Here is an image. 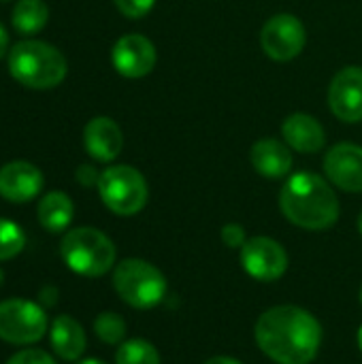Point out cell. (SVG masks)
Instances as JSON below:
<instances>
[{
	"mask_svg": "<svg viewBox=\"0 0 362 364\" xmlns=\"http://www.w3.org/2000/svg\"><path fill=\"white\" fill-rule=\"evenodd\" d=\"M322 324L299 305L267 309L256 326L254 339L262 354L277 364H309L322 348Z\"/></svg>",
	"mask_w": 362,
	"mask_h": 364,
	"instance_id": "cell-1",
	"label": "cell"
},
{
	"mask_svg": "<svg viewBox=\"0 0 362 364\" xmlns=\"http://www.w3.org/2000/svg\"><path fill=\"white\" fill-rule=\"evenodd\" d=\"M284 218L303 230H326L339 220V198L331 183L316 173L292 175L280 192Z\"/></svg>",
	"mask_w": 362,
	"mask_h": 364,
	"instance_id": "cell-2",
	"label": "cell"
},
{
	"mask_svg": "<svg viewBox=\"0 0 362 364\" xmlns=\"http://www.w3.org/2000/svg\"><path fill=\"white\" fill-rule=\"evenodd\" d=\"M9 73L32 90H51L66 77V58L43 41H19L9 51Z\"/></svg>",
	"mask_w": 362,
	"mask_h": 364,
	"instance_id": "cell-3",
	"label": "cell"
},
{
	"mask_svg": "<svg viewBox=\"0 0 362 364\" xmlns=\"http://www.w3.org/2000/svg\"><path fill=\"white\" fill-rule=\"evenodd\" d=\"M60 256L73 273L81 277H102L113 269L117 250L98 228L79 226L62 237Z\"/></svg>",
	"mask_w": 362,
	"mask_h": 364,
	"instance_id": "cell-4",
	"label": "cell"
},
{
	"mask_svg": "<svg viewBox=\"0 0 362 364\" xmlns=\"http://www.w3.org/2000/svg\"><path fill=\"white\" fill-rule=\"evenodd\" d=\"M113 288L117 296L134 309H154L169 292L162 271L141 258H126L115 264Z\"/></svg>",
	"mask_w": 362,
	"mask_h": 364,
	"instance_id": "cell-5",
	"label": "cell"
},
{
	"mask_svg": "<svg viewBox=\"0 0 362 364\" xmlns=\"http://www.w3.org/2000/svg\"><path fill=\"white\" fill-rule=\"evenodd\" d=\"M96 188L105 207L122 218H130L143 211L149 196L145 177L128 164H115L105 168Z\"/></svg>",
	"mask_w": 362,
	"mask_h": 364,
	"instance_id": "cell-6",
	"label": "cell"
},
{
	"mask_svg": "<svg viewBox=\"0 0 362 364\" xmlns=\"http://www.w3.org/2000/svg\"><path fill=\"white\" fill-rule=\"evenodd\" d=\"M49 328L45 307L26 299L0 303V339L13 346H30L45 337Z\"/></svg>",
	"mask_w": 362,
	"mask_h": 364,
	"instance_id": "cell-7",
	"label": "cell"
},
{
	"mask_svg": "<svg viewBox=\"0 0 362 364\" xmlns=\"http://www.w3.org/2000/svg\"><path fill=\"white\" fill-rule=\"evenodd\" d=\"M307 43L305 26L299 17L290 13L273 15L260 30V45L262 51L275 62H290L294 60Z\"/></svg>",
	"mask_w": 362,
	"mask_h": 364,
	"instance_id": "cell-8",
	"label": "cell"
},
{
	"mask_svg": "<svg viewBox=\"0 0 362 364\" xmlns=\"http://www.w3.org/2000/svg\"><path fill=\"white\" fill-rule=\"evenodd\" d=\"M241 267L262 284L277 282L288 271V252L271 237H252L241 247Z\"/></svg>",
	"mask_w": 362,
	"mask_h": 364,
	"instance_id": "cell-9",
	"label": "cell"
},
{
	"mask_svg": "<svg viewBox=\"0 0 362 364\" xmlns=\"http://www.w3.org/2000/svg\"><path fill=\"white\" fill-rule=\"evenodd\" d=\"M329 107L337 119L346 124H356L362 119V68H341L329 87Z\"/></svg>",
	"mask_w": 362,
	"mask_h": 364,
	"instance_id": "cell-10",
	"label": "cell"
},
{
	"mask_svg": "<svg viewBox=\"0 0 362 364\" xmlns=\"http://www.w3.org/2000/svg\"><path fill=\"white\" fill-rule=\"evenodd\" d=\"M158 60L154 43L143 34H126L122 36L111 51V62L115 70L128 79L145 77L154 70Z\"/></svg>",
	"mask_w": 362,
	"mask_h": 364,
	"instance_id": "cell-11",
	"label": "cell"
},
{
	"mask_svg": "<svg viewBox=\"0 0 362 364\" xmlns=\"http://www.w3.org/2000/svg\"><path fill=\"white\" fill-rule=\"evenodd\" d=\"M324 171L333 186L344 192H362V147L354 143H339L329 149Z\"/></svg>",
	"mask_w": 362,
	"mask_h": 364,
	"instance_id": "cell-12",
	"label": "cell"
},
{
	"mask_svg": "<svg viewBox=\"0 0 362 364\" xmlns=\"http://www.w3.org/2000/svg\"><path fill=\"white\" fill-rule=\"evenodd\" d=\"M43 173L23 160L9 162L0 168V196L9 203H28L43 190Z\"/></svg>",
	"mask_w": 362,
	"mask_h": 364,
	"instance_id": "cell-13",
	"label": "cell"
},
{
	"mask_svg": "<svg viewBox=\"0 0 362 364\" xmlns=\"http://www.w3.org/2000/svg\"><path fill=\"white\" fill-rule=\"evenodd\" d=\"M83 145L96 162H113L124 147L122 128L111 117H94L83 130Z\"/></svg>",
	"mask_w": 362,
	"mask_h": 364,
	"instance_id": "cell-14",
	"label": "cell"
},
{
	"mask_svg": "<svg viewBox=\"0 0 362 364\" xmlns=\"http://www.w3.org/2000/svg\"><path fill=\"white\" fill-rule=\"evenodd\" d=\"M282 134L288 147L299 154H316L326 143V132L322 124L307 113H292L282 124Z\"/></svg>",
	"mask_w": 362,
	"mask_h": 364,
	"instance_id": "cell-15",
	"label": "cell"
},
{
	"mask_svg": "<svg viewBox=\"0 0 362 364\" xmlns=\"http://www.w3.org/2000/svg\"><path fill=\"white\" fill-rule=\"evenodd\" d=\"M252 166L258 175L267 179H282L292 171L290 147L277 139H260L252 145L250 151Z\"/></svg>",
	"mask_w": 362,
	"mask_h": 364,
	"instance_id": "cell-16",
	"label": "cell"
},
{
	"mask_svg": "<svg viewBox=\"0 0 362 364\" xmlns=\"http://www.w3.org/2000/svg\"><path fill=\"white\" fill-rule=\"evenodd\" d=\"M49 343L58 358L75 363L83 356L87 339L83 326L70 316H58L49 328Z\"/></svg>",
	"mask_w": 362,
	"mask_h": 364,
	"instance_id": "cell-17",
	"label": "cell"
},
{
	"mask_svg": "<svg viewBox=\"0 0 362 364\" xmlns=\"http://www.w3.org/2000/svg\"><path fill=\"white\" fill-rule=\"evenodd\" d=\"M38 224L47 232H62L70 226L73 215H75V205L68 194L64 192H49L38 200Z\"/></svg>",
	"mask_w": 362,
	"mask_h": 364,
	"instance_id": "cell-18",
	"label": "cell"
},
{
	"mask_svg": "<svg viewBox=\"0 0 362 364\" xmlns=\"http://www.w3.org/2000/svg\"><path fill=\"white\" fill-rule=\"evenodd\" d=\"M49 9L45 0H19L13 9V28L21 34H36L45 28Z\"/></svg>",
	"mask_w": 362,
	"mask_h": 364,
	"instance_id": "cell-19",
	"label": "cell"
},
{
	"mask_svg": "<svg viewBox=\"0 0 362 364\" xmlns=\"http://www.w3.org/2000/svg\"><path fill=\"white\" fill-rule=\"evenodd\" d=\"M115 364H160V354L156 346L145 339H128L119 343Z\"/></svg>",
	"mask_w": 362,
	"mask_h": 364,
	"instance_id": "cell-20",
	"label": "cell"
},
{
	"mask_svg": "<svg viewBox=\"0 0 362 364\" xmlns=\"http://www.w3.org/2000/svg\"><path fill=\"white\" fill-rule=\"evenodd\" d=\"M94 333L96 337L107 346H119L126 337V322L115 311H102L94 320Z\"/></svg>",
	"mask_w": 362,
	"mask_h": 364,
	"instance_id": "cell-21",
	"label": "cell"
},
{
	"mask_svg": "<svg viewBox=\"0 0 362 364\" xmlns=\"http://www.w3.org/2000/svg\"><path fill=\"white\" fill-rule=\"evenodd\" d=\"M26 247V232L11 220L0 218V262L19 256Z\"/></svg>",
	"mask_w": 362,
	"mask_h": 364,
	"instance_id": "cell-22",
	"label": "cell"
},
{
	"mask_svg": "<svg viewBox=\"0 0 362 364\" xmlns=\"http://www.w3.org/2000/svg\"><path fill=\"white\" fill-rule=\"evenodd\" d=\"M154 4L156 0H115V6L119 9V13L130 19L145 17L154 9Z\"/></svg>",
	"mask_w": 362,
	"mask_h": 364,
	"instance_id": "cell-23",
	"label": "cell"
},
{
	"mask_svg": "<svg viewBox=\"0 0 362 364\" xmlns=\"http://www.w3.org/2000/svg\"><path fill=\"white\" fill-rule=\"evenodd\" d=\"M6 364H58V363H55V358H53L49 352L32 348V350H21V352L13 354V356L6 360Z\"/></svg>",
	"mask_w": 362,
	"mask_h": 364,
	"instance_id": "cell-24",
	"label": "cell"
},
{
	"mask_svg": "<svg viewBox=\"0 0 362 364\" xmlns=\"http://www.w3.org/2000/svg\"><path fill=\"white\" fill-rule=\"evenodd\" d=\"M220 237H222L224 245H228V247H233V250H241V247L245 245V241H247V239H245V228H243L241 224H235V222L222 226Z\"/></svg>",
	"mask_w": 362,
	"mask_h": 364,
	"instance_id": "cell-25",
	"label": "cell"
},
{
	"mask_svg": "<svg viewBox=\"0 0 362 364\" xmlns=\"http://www.w3.org/2000/svg\"><path fill=\"white\" fill-rule=\"evenodd\" d=\"M75 177H77V181H79L83 188H94V186H98V181H100V173H98L94 166H90V164H81V166L77 168Z\"/></svg>",
	"mask_w": 362,
	"mask_h": 364,
	"instance_id": "cell-26",
	"label": "cell"
},
{
	"mask_svg": "<svg viewBox=\"0 0 362 364\" xmlns=\"http://www.w3.org/2000/svg\"><path fill=\"white\" fill-rule=\"evenodd\" d=\"M58 299H60V292H58L55 286H45V288L38 290V303L43 307H55Z\"/></svg>",
	"mask_w": 362,
	"mask_h": 364,
	"instance_id": "cell-27",
	"label": "cell"
},
{
	"mask_svg": "<svg viewBox=\"0 0 362 364\" xmlns=\"http://www.w3.org/2000/svg\"><path fill=\"white\" fill-rule=\"evenodd\" d=\"M205 364H243L241 360H237V358H230V356H213V358H209Z\"/></svg>",
	"mask_w": 362,
	"mask_h": 364,
	"instance_id": "cell-28",
	"label": "cell"
},
{
	"mask_svg": "<svg viewBox=\"0 0 362 364\" xmlns=\"http://www.w3.org/2000/svg\"><path fill=\"white\" fill-rule=\"evenodd\" d=\"M6 51H9V34H6V30L0 26V58H2Z\"/></svg>",
	"mask_w": 362,
	"mask_h": 364,
	"instance_id": "cell-29",
	"label": "cell"
},
{
	"mask_svg": "<svg viewBox=\"0 0 362 364\" xmlns=\"http://www.w3.org/2000/svg\"><path fill=\"white\" fill-rule=\"evenodd\" d=\"M75 364H107L102 363V360H98V358H85V360H79V363Z\"/></svg>",
	"mask_w": 362,
	"mask_h": 364,
	"instance_id": "cell-30",
	"label": "cell"
},
{
	"mask_svg": "<svg viewBox=\"0 0 362 364\" xmlns=\"http://www.w3.org/2000/svg\"><path fill=\"white\" fill-rule=\"evenodd\" d=\"M356 339H358V348H361V352H362V326L358 328V337H356Z\"/></svg>",
	"mask_w": 362,
	"mask_h": 364,
	"instance_id": "cell-31",
	"label": "cell"
},
{
	"mask_svg": "<svg viewBox=\"0 0 362 364\" xmlns=\"http://www.w3.org/2000/svg\"><path fill=\"white\" fill-rule=\"evenodd\" d=\"M2 286H4V271L0 269V288H2Z\"/></svg>",
	"mask_w": 362,
	"mask_h": 364,
	"instance_id": "cell-32",
	"label": "cell"
},
{
	"mask_svg": "<svg viewBox=\"0 0 362 364\" xmlns=\"http://www.w3.org/2000/svg\"><path fill=\"white\" fill-rule=\"evenodd\" d=\"M358 232L362 235V211H361V215H358Z\"/></svg>",
	"mask_w": 362,
	"mask_h": 364,
	"instance_id": "cell-33",
	"label": "cell"
},
{
	"mask_svg": "<svg viewBox=\"0 0 362 364\" xmlns=\"http://www.w3.org/2000/svg\"><path fill=\"white\" fill-rule=\"evenodd\" d=\"M358 299H361V305H362V286H361V294H358Z\"/></svg>",
	"mask_w": 362,
	"mask_h": 364,
	"instance_id": "cell-34",
	"label": "cell"
},
{
	"mask_svg": "<svg viewBox=\"0 0 362 364\" xmlns=\"http://www.w3.org/2000/svg\"><path fill=\"white\" fill-rule=\"evenodd\" d=\"M0 2H9V0H0Z\"/></svg>",
	"mask_w": 362,
	"mask_h": 364,
	"instance_id": "cell-35",
	"label": "cell"
}]
</instances>
